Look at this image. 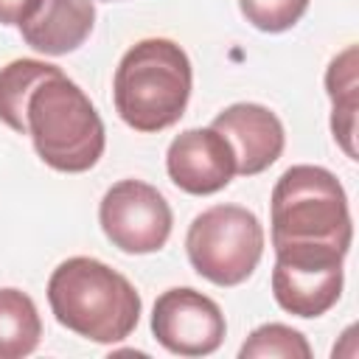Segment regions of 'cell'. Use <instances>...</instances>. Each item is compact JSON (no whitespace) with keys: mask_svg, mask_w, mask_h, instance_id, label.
<instances>
[{"mask_svg":"<svg viewBox=\"0 0 359 359\" xmlns=\"http://www.w3.org/2000/svg\"><path fill=\"white\" fill-rule=\"evenodd\" d=\"M93 25V0H39L36 11L20 22V34L28 48L45 56H65L87 42Z\"/></svg>","mask_w":359,"mask_h":359,"instance_id":"8fae6325","label":"cell"},{"mask_svg":"<svg viewBox=\"0 0 359 359\" xmlns=\"http://www.w3.org/2000/svg\"><path fill=\"white\" fill-rule=\"evenodd\" d=\"M356 48H345L339 56L331 59L328 65V73H325V90L331 95V104H334V112H331V132H334V140L342 146V151L356 160V146H353V137H356Z\"/></svg>","mask_w":359,"mask_h":359,"instance_id":"7c38bea8","label":"cell"},{"mask_svg":"<svg viewBox=\"0 0 359 359\" xmlns=\"http://www.w3.org/2000/svg\"><path fill=\"white\" fill-rule=\"evenodd\" d=\"M269 202L272 247H334L348 255L353 238L348 196L328 168H286Z\"/></svg>","mask_w":359,"mask_h":359,"instance_id":"277c9868","label":"cell"},{"mask_svg":"<svg viewBox=\"0 0 359 359\" xmlns=\"http://www.w3.org/2000/svg\"><path fill=\"white\" fill-rule=\"evenodd\" d=\"M98 222L112 247L129 255H146L165 247L174 216L154 185L143 180H121L104 194Z\"/></svg>","mask_w":359,"mask_h":359,"instance_id":"52a82bcc","label":"cell"},{"mask_svg":"<svg viewBox=\"0 0 359 359\" xmlns=\"http://www.w3.org/2000/svg\"><path fill=\"white\" fill-rule=\"evenodd\" d=\"M165 171L180 191L208 196L230 185L236 177V154L213 126L185 129L168 143Z\"/></svg>","mask_w":359,"mask_h":359,"instance_id":"9c48e42d","label":"cell"},{"mask_svg":"<svg viewBox=\"0 0 359 359\" xmlns=\"http://www.w3.org/2000/svg\"><path fill=\"white\" fill-rule=\"evenodd\" d=\"M56 65L39 62V59H14L6 67H0V121L14 129L17 135H25V104L31 90L50 73H56Z\"/></svg>","mask_w":359,"mask_h":359,"instance_id":"5bb4252c","label":"cell"},{"mask_svg":"<svg viewBox=\"0 0 359 359\" xmlns=\"http://www.w3.org/2000/svg\"><path fill=\"white\" fill-rule=\"evenodd\" d=\"M151 334L177 356H208L224 342L227 323L208 294L191 286H174L154 300Z\"/></svg>","mask_w":359,"mask_h":359,"instance_id":"ba28073f","label":"cell"},{"mask_svg":"<svg viewBox=\"0 0 359 359\" xmlns=\"http://www.w3.org/2000/svg\"><path fill=\"white\" fill-rule=\"evenodd\" d=\"M191 84V59L177 42L163 36L140 39L115 67V109L135 132H160L185 115Z\"/></svg>","mask_w":359,"mask_h":359,"instance_id":"7a4b0ae2","label":"cell"},{"mask_svg":"<svg viewBox=\"0 0 359 359\" xmlns=\"http://www.w3.org/2000/svg\"><path fill=\"white\" fill-rule=\"evenodd\" d=\"M48 303L67 331L112 345L126 339L140 320V294L112 266L76 255L62 261L48 280Z\"/></svg>","mask_w":359,"mask_h":359,"instance_id":"6da1fadb","label":"cell"},{"mask_svg":"<svg viewBox=\"0 0 359 359\" xmlns=\"http://www.w3.org/2000/svg\"><path fill=\"white\" fill-rule=\"evenodd\" d=\"M210 126L230 143L236 154V174L241 177H255L266 171L286 146L280 118L264 104H230L213 118Z\"/></svg>","mask_w":359,"mask_h":359,"instance_id":"30bf717a","label":"cell"},{"mask_svg":"<svg viewBox=\"0 0 359 359\" xmlns=\"http://www.w3.org/2000/svg\"><path fill=\"white\" fill-rule=\"evenodd\" d=\"M241 359H311L306 337L283 323H266L255 328L238 351Z\"/></svg>","mask_w":359,"mask_h":359,"instance_id":"9a60e30c","label":"cell"},{"mask_svg":"<svg viewBox=\"0 0 359 359\" xmlns=\"http://www.w3.org/2000/svg\"><path fill=\"white\" fill-rule=\"evenodd\" d=\"M309 3L311 0H238V8L252 28L264 34H280L306 14Z\"/></svg>","mask_w":359,"mask_h":359,"instance_id":"2e32d148","label":"cell"},{"mask_svg":"<svg viewBox=\"0 0 359 359\" xmlns=\"http://www.w3.org/2000/svg\"><path fill=\"white\" fill-rule=\"evenodd\" d=\"M191 266L216 286L244 283L264 255V227L241 205H213L202 210L185 236Z\"/></svg>","mask_w":359,"mask_h":359,"instance_id":"5b68a950","label":"cell"},{"mask_svg":"<svg viewBox=\"0 0 359 359\" xmlns=\"http://www.w3.org/2000/svg\"><path fill=\"white\" fill-rule=\"evenodd\" d=\"M39 0H0V25H20L36 11Z\"/></svg>","mask_w":359,"mask_h":359,"instance_id":"e0dca14e","label":"cell"},{"mask_svg":"<svg viewBox=\"0 0 359 359\" xmlns=\"http://www.w3.org/2000/svg\"><path fill=\"white\" fill-rule=\"evenodd\" d=\"M25 135L45 165L65 174L90 171L107 146L104 121L84 90L62 70L45 76L25 104Z\"/></svg>","mask_w":359,"mask_h":359,"instance_id":"3957f363","label":"cell"},{"mask_svg":"<svg viewBox=\"0 0 359 359\" xmlns=\"http://www.w3.org/2000/svg\"><path fill=\"white\" fill-rule=\"evenodd\" d=\"M42 320L34 300L20 289H0V359H22L36 351Z\"/></svg>","mask_w":359,"mask_h":359,"instance_id":"4fadbf2b","label":"cell"},{"mask_svg":"<svg viewBox=\"0 0 359 359\" xmlns=\"http://www.w3.org/2000/svg\"><path fill=\"white\" fill-rule=\"evenodd\" d=\"M342 261L334 247H275V303L294 317L325 314L342 294Z\"/></svg>","mask_w":359,"mask_h":359,"instance_id":"8992f818","label":"cell"}]
</instances>
